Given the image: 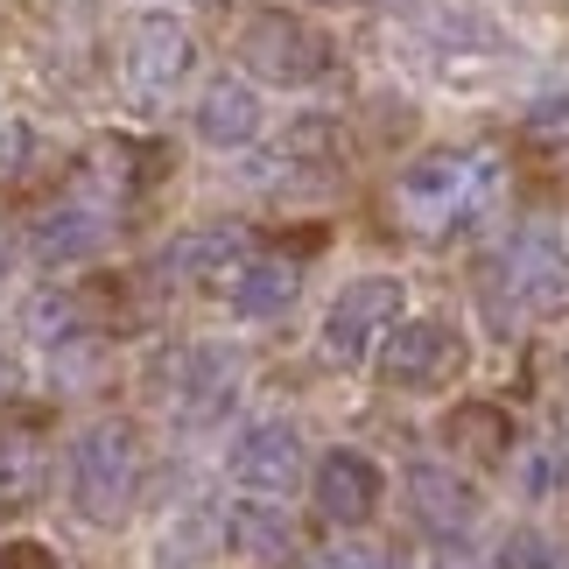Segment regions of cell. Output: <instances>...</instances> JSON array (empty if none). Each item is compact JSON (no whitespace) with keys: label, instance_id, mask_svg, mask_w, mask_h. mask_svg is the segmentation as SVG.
I'll return each mask as SVG.
<instances>
[{"label":"cell","instance_id":"ba28073f","mask_svg":"<svg viewBox=\"0 0 569 569\" xmlns=\"http://www.w3.org/2000/svg\"><path fill=\"white\" fill-rule=\"evenodd\" d=\"M232 486L253 492V499H289L302 478H310V450H302V429L296 422H247L239 443L226 457Z\"/></svg>","mask_w":569,"mask_h":569},{"label":"cell","instance_id":"8fae6325","mask_svg":"<svg viewBox=\"0 0 569 569\" xmlns=\"http://www.w3.org/2000/svg\"><path fill=\"white\" fill-rule=\"evenodd\" d=\"M239 380H247V366H239L232 345H190V352L177 359V380H169L177 422H183V429H211V422H226L232 401H239Z\"/></svg>","mask_w":569,"mask_h":569},{"label":"cell","instance_id":"cb8c5ba5","mask_svg":"<svg viewBox=\"0 0 569 569\" xmlns=\"http://www.w3.org/2000/svg\"><path fill=\"white\" fill-rule=\"evenodd\" d=\"M323 569H408L393 549H338V556H323Z\"/></svg>","mask_w":569,"mask_h":569},{"label":"cell","instance_id":"9a60e30c","mask_svg":"<svg viewBox=\"0 0 569 569\" xmlns=\"http://www.w3.org/2000/svg\"><path fill=\"white\" fill-rule=\"evenodd\" d=\"M253 253V232L232 226V218H211V226H190L183 239H169L162 247V281H226L239 260Z\"/></svg>","mask_w":569,"mask_h":569},{"label":"cell","instance_id":"7c38bea8","mask_svg":"<svg viewBox=\"0 0 569 569\" xmlns=\"http://www.w3.org/2000/svg\"><path fill=\"white\" fill-rule=\"evenodd\" d=\"M197 141L218 148V156H239V148L260 141V127H268V106H260V84L247 71H218L204 92H197Z\"/></svg>","mask_w":569,"mask_h":569},{"label":"cell","instance_id":"277c9868","mask_svg":"<svg viewBox=\"0 0 569 569\" xmlns=\"http://www.w3.org/2000/svg\"><path fill=\"white\" fill-rule=\"evenodd\" d=\"M408 317V289L401 274H352L345 289L331 296V310H323L317 338H323V359L331 366H366L380 352V338L393 323Z\"/></svg>","mask_w":569,"mask_h":569},{"label":"cell","instance_id":"d6986e66","mask_svg":"<svg viewBox=\"0 0 569 569\" xmlns=\"http://www.w3.org/2000/svg\"><path fill=\"white\" fill-rule=\"evenodd\" d=\"M562 478H569L562 443H528V450L513 457V492H520V499H556Z\"/></svg>","mask_w":569,"mask_h":569},{"label":"cell","instance_id":"ffe728a7","mask_svg":"<svg viewBox=\"0 0 569 569\" xmlns=\"http://www.w3.org/2000/svg\"><path fill=\"white\" fill-rule=\"evenodd\" d=\"M211 535H218V528H211L204 513L169 520V535H162V549H156V569H177V562H183V569H197V562L211 556Z\"/></svg>","mask_w":569,"mask_h":569},{"label":"cell","instance_id":"30bf717a","mask_svg":"<svg viewBox=\"0 0 569 569\" xmlns=\"http://www.w3.org/2000/svg\"><path fill=\"white\" fill-rule=\"evenodd\" d=\"M310 499H317V513L331 520V528H366V520L380 513V499H387V471L366 450L338 443V450H323L310 465Z\"/></svg>","mask_w":569,"mask_h":569},{"label":"cell","instance_id":"44dd1931","mask_svg":"<svg viewBox=\"0 0 569 569\" xmlns=\"http://www.w3.org/2000/svg\"><path fill=\"white\" fill-rule=\"evenodd\" d=\"M492 569H556V541H549V535H535V528H513L507 541H499Z\"/></svg>","mask_w":569,"mask_h":569},{"label":"cell","instance_id":"5b68a950","mask_svg":"<svg viewBox=\"0 0 569 569\" xmlns=\"http://www.w3.org/2000/svg\"><path fill=\"white\" fill-rule=\"evenodd\" d=\"M373 366L393 387H443V380L465 373V331H457L450 317H401L380 338Z\"/></svg>","mask_w":569,"mask_h":569},{"label":"cell","instance_id":"4fadbf2b","mask_svg":"<svg viewBox=\"0 0 569 569\" xmlns=\"http://www.w3.org/2000/svg\"><path fill=\"white\" fill-rule=\"evenodd\" d=\"M218 535H226V549H232V556H247V562H260V569H281V562H296V556H302V528H296V513L281 507V499H253V492H239Z\"/></svg>","mask_w":569,"mask_h":569},{"label":"cell","instance_id":"7a4b0ae2","mask_svg":"<svg viewBox=\"0 0 569 569\" xmlns=\"http://www.w3.org/2000/svg\"><path fill=\"white\" fill-rule=\"evenodd\" d=\"M499 190V162L492 156H471V148H429L401 169L393 183V211H401L408 232L422 239H443L457 232L465 218L486 211V197Z\"/></svg>","mask_w":569,"mask_h":569},{"label":"cell","instance_id":"ac0fdd59","mask_svg":"<svg viewBox=\"0 0 569 569\" xmlns=\"http://www.w3.org/2000/svg\"><path fill=\"white\" fill-rule=\"evenodd\" d=\"M443 443L465 457V465H492V457L513 450V422H507V408L471 401V408H450L443 415Z\"/></svg>","mask_w":569,"mask_h":569},{"label":"cell","instance_id":"e0dca14e","mask_svg":"<svg viewBox=\"0 0 569 569\" xmlns=\"http://www.w3.org/2000/svg\"><path fill=\"white\" fill-rule=\"evenodd\" d=\"M42 486H50V450H42V436L0 429V513L42 499Z\"/></svg>","mask_w":569,"mask_h":569},{"label":"cell","instance_id":"7402d4cb","mask_svg":"<svg viewBox=\"0 0 569 569\" xmlns=\"http://www.w3.org/2000/svg\"><path fill=\"white\" fill-rule=\"evenodd\" d=\"M528 134L535 141H569V92H541L528 106Z\"/></svg>","mask_w":569,"mask_h":569},{"label":"cell","instance_id":"6da1fadb","mask_svg":"<svg viewBox=\"0 0 569 569\" xmlns=\"http://www.w3.org/2000/svg\"><path fill=\"white\" fill-rule=\"evenodd\" d=\"M141 478H148V450H141V429L127 415H99L71 436V457H63V486H71V507L78 520L92 528H120L141 499Z\"/></svg>","mask_w":569,"mask_h":569},{"label":"cell","instance_id":"4316f807","mask_svg":"<svg viewBox=\"0 0 569 569\" xmlns=\"http://www.w3.org/2000/svg\"><path fill=\"white\" fill-rule=\"evenodd\" d=\"M317 8H331V0H317Z\"/></svg>","mask_w":569,"mask_h":569},{"label":"cell","instance_id":"d4e9b609","mask_svg":"<svg viewBox=\"0 0 569 569\" xmlns=\"http://www.w3.org/2000/svg\"><path fill=\"white\" fill-rule=\"evenodd\" d=\"M422 569H486V562H478L471 549H465V541H436V549H429V562Z\"/></svg>","mask_w":569,"mask_h":569},{"label":"cell","instance_id":"9c48e42d","mask_svg":"<svg viewBox=\"0 0 569 569\" xmlns=\"http://www.w3.org/2000/svg\"><path fill=\"white\" fill-rule=\"evenodd\" d=\"M499 281H507V296L520 302V310H569V239L556 226H520L507 260H499Z\"/></svg>","mask_w":569,"mask_h":569},{"label":"cell","instance_id":"3957f363","mask_svg":"<svg viewBox=\"0 0 569 569\" xmlns=\"http://www.w3.org/2000/svg\"><path fill=\"white\" fill-rule=\"evenodd\" d=\"M239 63H247L253 84H289V92H302V84H323L338 71V42L302 14H253L239 29Z\"/></svg>","mask_w":569,"mask_h":569},{"label":"cell","instance_id":"2e32d148","mask_svg":"<svg viewBox=\"0 0 569 569\" xmlns=\"http://www.w3.org/2000/svg\"><path fill=\"white\" fill-rule=\"evenodd\" d=\"M408 507H415V520H422L429 535L457 541V535L478 520V486H471L465 471H450V465L415 457V465H408Z\"/></svg>","mask_w":569,"mask_h":569},{"label":"cell","instance_id":"603a6c76","mask_svg":"<svg viewBox=\"0 0 569 569\" xmlns=\"http://www.w3.org/2000/svg\"><path fill=\"white\" fill-rule=\"evenodd\" d=\"M0 569H57V556L21 535V541H0Z\"/></svg>","mask_w":569,"mask_h":569},{"label":"cell","instance_id":"8992f818","mask_svg":"<svg viewBox=\"0 0 569 569\" xmlns=\"http://www.w3.org/2000/svg\"><path fill=\"white\" fill-rule=\"evenodd\" d=\"M113 204H120V190H71V197H57V204H42L36 226H29V253L50 260V268L92 260L106 239H113Z\"/></svg>","mask_w":569,"mask_h":569},{"label":"cell","instance_id":"484cf974","mask_svg":"<svg viewBox=\"0 0 569 569\" xmlns=\"http://www.w3.org/2000/svg\"><path fill=\"white\" fill-rule=\"evenodd\" d=\"M0 268H8V239H0Z\"/></svg>","mask_w":569,"mask_h":569},{"label":"cell","instance_id":"52a82bcc","mask_svg":"<svg viewBox=\"0 0 569 569\" xmlns=\"http://www.w3.org/2000/svg\"><path fill=\"white\" fill-rule=\"evenodd\" d=\"M190 63H197V42H190L183 21L177 14H141L134 36H127L120 78H127V92H134L141 106H162L169 92H183Z\"/></svg>","mask_w":569,"mask_h":569},{"label":"cell","instance_id":"5bb4252c","mask_svg":"<svg viewBox=\"0 0 569 569\" xmlns=\"http://www.w3.org/2000/svg\"><path fill=\"white\" fill-rule=\"evenodd\" d=\"M296 296H302V268H296L289 253H260V247H253V253L226 274V302H232L239 323H274V317H289Z\"/></svg>","mask_w":569,"mask_h":569}]
</instances>
